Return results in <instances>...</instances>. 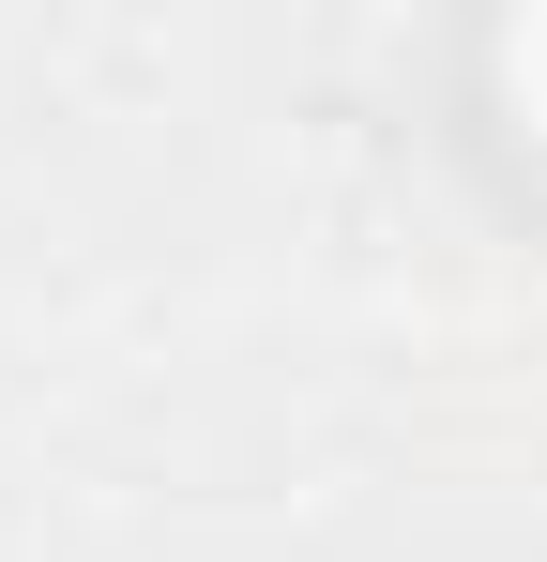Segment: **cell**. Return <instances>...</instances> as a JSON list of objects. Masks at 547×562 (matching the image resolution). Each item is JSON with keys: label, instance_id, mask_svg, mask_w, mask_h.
I'll return each instance as SVG.
<instances>
[{"label": "cell", "instance_id": "1", "mask_svg": "<svg viewBox=\"0 0 547 562\" xmlns=\"http://www.w3.org/2000/svg\"><path fill=\"white\" fill-rule=\"evenodd\" d=\"M502 106H517V137H547V15L502 31Z\"/></svg>", "mask_w": 547, "mask_h": 562}]
</instances>
